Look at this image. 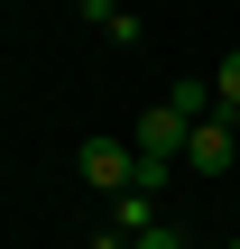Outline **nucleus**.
<instances>
[{
  "label": "nucleus",
  "mask_w": 240,
  "mask_h": 249,
  "mask_svg": "<svg viewBox=\"0 0 240 249\" xmlns=\"http://www.w3.org/2000/svg\"><path fill=\"white\" fill-rule=\"evenodd\" d=\"M185 139H194V111L166 92V102H148L139 120H129V148L139 157H157V166H185Z\"/></svg>",
  "instance_id": "nucleus-1"
},
{
  "label": "nucleus",
  "mask_w": 240,
  "mask_h": 249,
  "mask_svg": "<svg viewBox=\"0 0 240 249\" xmlns=\"http://www.w3.org/2000/svg\"><path fill=\"white\" fill-rule=\"evenodd\" d=\"M74 176L111 203V194H129V185H139V148H129V139H83V148H74Z\"/></svg>",
  "instance_id": "nucleus-2"
},
{
  "label": "nucleus",
  "mask_w": 240,
  "mask_h": 249,
  "mask_svg": "<svg viewBox=\"0 0 240 249\" xmlns=\"http://www.w3.org/2000/svg\"><path fill=\"white\" fill-rule=\"evenodd\" d=\"M185 166H194V176H231V166H240V129L222 120V111H203V120H194V139H185Z\"/></svg>",
  "instance_id": "nucleus-3"
},
{
  "label": "nucleus",
  "mask_w": 240,
  "mask_h": 249,
  "mask_svg": "<svg viewBox=\"0 0 240 249\" xmlns=\"http://www.w3.org/2000/svg\"><path fill=\"white\" fill-rule=\"evenodd\" d=\"M102 231H120V240L157 231V194H139V185H129V194H111V203H102Z\"/></svg>",
  "instance_id": "nucleus-4"
},
{
  "label": "nucleus",
  "mask_w": 240,
  "mask_h": 249,
  "mask_svg": "<svg viewBox=\"0 0 240 249\" xmlns=\"http://www.w3.org/2000/svg\"><path fill=\"white\" fill-rule=\"evenodd\" d=\"M83 28H102L111 46H139L148 28H139V9H120V0H83Z\"/></svg>",
  "instance_id": "nucleus-5"
},
{
  "label": "nucleus",
  "mask_w": 240,
  "mask_h": 249,
  "mask_svg": "<svg viewBox=\"0 0 240 249\" xmlns=\"http://www.w3.org/2000/svg\"><path fill=\"white\" fill-rule=\"evenodd\" d=\"M213 111H222V120L240 129V46L222 55V65H213Z\"/></svg>",
  "instance_id": "nucleus-6"
},
{
  "label": "nucleus",
  "mask_w": 240,
  "mask_h": 249,
  "mask_svg": "<svg viewBox=\"0 0 240 249\" xmlns=\"http://www.w3.org/2000/svg\"><path fill=\"white\" fill-rule=\"evenodd\" d=\"M129 249H185V231H176V222H157V231H139Z\"/></svg>",
  "instance_id": "nucleus-7"
},
{
  "label": "nucleus",
  "mask_w": 240,
  "mask_h": 249,
  "mask_svg": "<svg viewBox=\"0 0 240 249\" xmlns=\"http://www.w3.org/2000/svg\"><path fill=\"white\" fill-rule=\"evenodd\" d=\"M203 249H240V231H222V240H203Z\"/></svg>",
  "instance_id": "nucleus-8"
},
{
  "label": "nucleus",
  "mask_w": 240,
  "mask_h": 249,
  "mask_svg": "<svg viewBox=\"0 0 240 249\" xmlns=\"http://www.w3.org/2000/svg\"><path fill=\"white\" fill-rule=\"evenodd\" d=\"M65 249H74V240H65Z\"/></svg>",
  "instance_id": "nucleus-9"
}]
</instances>
